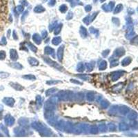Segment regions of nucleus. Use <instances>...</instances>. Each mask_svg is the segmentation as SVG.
Returning a JSON list of instances; mask_svg holds the SVG:
<instances>
[{"instance_id":"obj_1","label":"nucleus","mask_w":138,"mask_h":138,"mask_svg":"<svg viewBox=\"0 0 138 138\" xmlns=\"http://www.w3.org/2000/svg\"><path fill=\"white\" fill-rule=\"evenodd\" d=\"M15 122V119L13 117H11L10 115H8L5 117V123L7 125H9V126H12Z\"/></svg>"},{"instance_id":"obj_2","label":"nucleus","mask_w":138,"mask_h":138,"mask_svg":"<svg viewBox=\"0 0 138 138\" xmlns=\"http://www.w3.org/2000/svg\"><path fill=\"white\" fill-rule=\"evenodd\" d=\"M3 102L4 103L6 104V105L9 106H13L14 104L15 101L13 98H10V97H6V98H4L3 100Z\"/></svg>"},{"instance_id":"obj_3","label":"nucleus","mask_w":138,"mask_h":138,"mask_svg":"<svg viewBox=\"0 0 138 138\" xmlns=\"http://www.w3.org/2000/svg\"><path fill=\"white\" fill-rule=\"evenodd\" d=\"M124 72H122V71H117V72H115L113 73V75H112V79L113 81H116L117 79H119L120 77L122 75V74L124 73Z\"/></svg>"},{"instance_id":"obj_4","label":"nucleus","mask_w":138,"mask_h":138,"mask_svg":"<svg viewBox=\"0 0 138 138\" xmlns=\"http://www.w3.org/2000/svg\"><path fill=\"white\" fill-rule=\"evenodd\" d=\"M124 52H125V51L124 50V48H117L115 52V55H116L117 57H121V56L124 55Z\"/></svg>"},{"instance_id":"obj_5","label":"nucleus","mask_w":138,"mask_h":138,"mask_svg":"<svg viewBox=\"0 0 138 138\" xmlns=\"http://www.w3.org/2000/svg\"><path fill=\"white\" fill-rule=\"evenodd\" d=\"M120 110V113L122 115H125V114L128 113L129 112V108L127 106H121L119 108Z\"/></svg>"},{"instance_id":"obj_6","label":"nucleus","mask_w":138,"mask_h":138,"mask_svg":"<svg viewBox=\"0 0 138 138\" xmlns=\"http://www.w3.org/2000/svg\"><path fill=\"white\" fill-rule=\"evenodd\" d=\"M10 59H12V60H16L18 57V55H17V52L15 50H14V49H12V50H10Z\"/></svg>"},{"instance_id":"obj_7","label":"nucleus","mask_w":138,"mask_h":138,"mask_svg":"<svg viewBox=\"0 0 138 138\" xmlns=\"http://www.w3.org/2000/svg\"><path fill=\"white\" fill-rule=\"evenodd\" d=\"M138 117V114L135 111H132L128 115V118L131 120H135Z\"/></svg>"},{"instance_id":"obj_8","label":"nucleus","mask_w":138,"mask_h":138,"mask_svg":"<svg viewBox=\"0 0 138 138\" xmlns=\"http://www.w3.org/2000/svg\"><path fill=\"white\" fill-rule=\"evenodd\" d=\"M131 61H132V59H131V57H126V58L123 59V61L121 62V64L124 66H126L128 65L129 64H131Z\"/></svg>"},{"instance_id":"obj_9","label":"nucleus","mask_w":138,"mask_h":138,"mask_svg":"<svg viewBox=\"0 0 138 138\" xmlns=\"http://www.w3.org/2000/svg\"><path fill=\"white\" fill-rule=\"evenodd\" d=\"M119 128H120V129L121 131H127V130H128V128H129L128 124H125V123H121L120 124Z\"/></svg>"},{"instance_id":"obj_10","label":"nucleus","mask_w":138,"mask_h":138,"mask_svg":"<svg viewBox=\"0 0 138 138\" xmlns=\"http://www.w3.org/2000/svg\"><path fill=\"white\" fill-rule=\"evenodd\" d=\"M45 107H46L48 110H51L53 109L54 106H53V104H52L51 102H48V101H47L46 103V104H45Z\"/></svg>"},{"instance_id":"obj_11","label":"nucleus","mask_w":138,"mask_h":138,"mask_svg":"<svg viewBox=\"0 0 138 138\" xmlns=\"http://www.w3.org/2000/svg\"><path fill=\"white\" fill-rule=\"evenodd\" d=\"M63 49H64V46H62L58 49V53H57V55H58V57L59 58L60 60H62V57H63Z\"/></svg>"},{"instance_id":"obj_12","label":"nucleus","mask_w":138,"mask_h":138,"mask_svg":"<svg viewBox=\"0 0 138 138\" xmlns=\"http://www.w3.org/2000/svg\"><path fill=\"white\" fill-rule=\"evenodd\" d=\"M10 84L12 85V86L15 89L17 90H21L23 89V87H21V85H19V84H13V83H11Z\"/></svg>"},{"instance_id":"obj_13","label":"nucleus","mask_w":138,"mask_h":138,"mask_svg":"<svg viewBox=\"0 0 138 138\" xmlns=\"http://www.w3.org/2000/svg\"><path fill=\"white\" fill-rule=\"evenodd\" d=\"M28 61L30 62V64H31V65H33V66H37L38 64V62L35 59L33 58V57H31V58H29L28 59Z\"/></svg>"},{"instance_id":"obj_14","label":"nucleus","mask_w":138,"mask_h":138,"mask_svg":"<svg viewBox=\"0 0 138 138\" xmlns=\"http://www.w3.org/2000/svg\"><path fill=\"white\" fill-rule=\"evenodd\" d=\"M33 39H34V41L36 42V43H37V44H39L40 43V41H41V38L38 35V34H34V36H33Z\"/></svg>"},{"instance_id":"obj_15","label":"nucleus","mask_w":138,"mask_h":138,"mask_svg":"<svg viewBox=\"0 0 138 138\" xmlns=\"http://www.w3.org/2000/svg\"><path fill=\"white\" fill-rule=\"evenodd\" d=\"M135 34V32H133V31H130L128 33H127V34H126V37L127 39H131V38L133 37H134Z\"/></svg>"},{"instance_id":"obj_16","label":"nucleus","mask_w":138,"mask_h":138,"mask_svg":"<svg viewBox=\"0 0 138 138\" xmlns=\"http://www.w3.org/2000/svg\"><path fill=\"white\" fill-rule=\"evenodd\" d=\"M60 42H61V39L59 37H55L52 39V44H53L57 45Z\"/></svg>"},{"instance_id":"obj_17","label":"nucleus","mask_w":138,"mask_h":138,"mask_svg":"<svg viewBox=\"0 0 138 138\" xmlns=\"http://www.w3.org/2000/svg\"><path fill=\"white\" fill-rule=\"evenodd\" d=\"M106 62H105V61H103V62H102V63L100 64V70H104V69H105L106 68Z\"/></svg>"},{"instance_id":"obj_18","label":"nucleus","mask_w":138,"mask_h":138,"mask_svg":"<svg viewBox=\"0 0 138 138\" xmlns=\"http://www.w3.org/2000/svg\"><path fill=\"white\" fill-rule=\"evenodd\" d=\"M131 127L134 129H138V122L136 121H134L131 123Z\"/></svg>"},{"instance_id":"obj_19","label":"nucleus","mask_w":138,"mask_h":138,"mask_svg":"<svg viewBox=\"0 0 138 138\" xmlns=\"http://www.w3.org/2000/svg\"><path fill=\"white\" fill-rule=\"evenodd\" d=\"M45 52L48 54H51L52 52H54V50H52L51 48H50L49 46L48 47H46V49H45Z\"/></svg>"},{"instance_id":"obj_20","label":"nucleus","mask_w":138,"mask_h":138,"mask_svg":"<svg viewBox=\"0 0 138 138\" xmlns=\"http://www.w3.org/2000/svg\"><path fill=\"white\" fill-rule=\"evenodd\" d=\"M9 76V74L7 72H0V78H6Z\"/></svg>"},{"instance_id":"obj_21","label":"nucleus","mask_w":138,"mask_h":138,"mask_svg":"<svg viewBox=\"0 0 138 138\" xmlns=\"http://www.w3.org/2000/svg\"><path fill=\"white\" fill-rule=\"evenodd\" d=\"M87 99H88V100H89V101H93V99H94L93 94H92L91 93H88V95H87Z\"/></svg>"},{"instance_id":"obj_22","label":"nucleus","mask_w":138,"mask_h":138,"mask_svg":"<svg viewBox=\"0 0 138 138\" xmlns=\"http://www.w3.org/2000/svg\"><path fill=\"white\" fill-rule=\"evenodd\" d=\"M81 28H82V30H81V31H80V33L82 34V35L83 37H86V34H87L86 29H85L84 27H82Z\"/></svg>"},{"instance_id":"obj_23","label":"nucleus","mask_w":138,"mask_h":138,"mask_svg":"<svg viewBox=\"0 0 138 138\" xmlns=\"http://www.w3.org/2000/svg\"><path fill=\"white\" fill-rule=\"evenodd\" d=\"M6 57V52L3 51H0V59H4Z\"/></svg>"},{"instance_id":"obj_24","label":"nucleus","mask_w":138,"mask_h":138,"mask_svg":"<svg viewBox=\"0 0 138 138\" xmlns=\"http://www.w3.org/2000/svg\"><path fill=\"white\" fill-rule=\"evenodd\" d=\"M131 44H138V36H136V37H135L133 39H132V41H131Z\"/></svg>"},{"instance_id":"obj_25","label":"nucleus","mask_w":138,"mask_h":138,"mask_svg":"<svg viewBox=\"0 0 138 138\" xmlns=\"http://www.w3.org/2000/svg\"><path fill=\"white\" fill-rule=\"evenodd\" d=\"M12 66L15 68V69H20L22 68V66L19 64H18V63H15V64L13 65H12Z\"/></svg>"},{"instance_id":"obj_26","label":"nucleus","mask_w":138,"mask_h":138,"mask_svg":"<svg viewBox=\"0 0 138 138\" xmlns=\"http://www.w3.org/2000/svg\"><path fill=\"white\" fill-rule=\"evenodd\" d=\"M108 128H109V130L110 131H113L115 130V126L113 124H110L109 126H108Z\"/></svg>"},{"instance_id":"obj_27","label":"nucleus","mask_w":138,"mask_h":138,"mask_svg":"<svg viewBox=\"0 0 138 138\" xmlns=\"http://www.w3.org/2000/svg\"><path fill=\"white\" fill-rule=\"evenodd\" d=\"M23 77H24V79H35V77H34V76H33V75L24 76Z\"/></svg>"},{"instance_id":"obj_28","label":"nucleus","mask_w":138,"mask_h":138,"mask_svg":"<svg viewBox=\"0 0 138 138\" xmlns=\"http://www.w3.org/2000/svg\"><path fill=\"white\" fill-rule=\"evenodd\" d=\"M28 45H29V46H30V48H31V51H34V52L37 51V48H35L33 45L31 44H28Z\"/></svg>"},{"instance_id":"obj_29","label":"nucleus","mask_w":138,"mask_h":138,"mask_svg":"<svg viewBox=\"0 0 138 138\" xmlns=\"http://www.w3.org/2000/svg\"><path fill=\"white\" fill-rule=\"evenodd\" d=\"M93 128H91V133H96L97 132V128L95 126H93Z\"/></svg>"},{"instance_id":"obj_30","label":"nucleus","mask_w":138,"mask_h":138,"mask_svg":"<svg viewBox=\"0 0 138 138\" xmlns=\"http://www.w3.org/2000/svg\"><path fill=\"white\" fill-rule=\"evenodd\" d=\"M55 90V89H53V88L48 90H47V93H46V95H50L51 94H52V93H54V90Z\"/></svg>"},{"instance_id":"obj_31","label":"nucleus","mask_w":138,"mask_h":138,"mask_svg":"<svg viewBox=\"0 0 138 138\" xmlns=\"http://www.w3.org/2000/svg\"><path fill=\"white\" fill-rule=\"evenodd\" d=\"M121 10V6H118L117 8V9L115 10V13H117L120 12Z\"/></svg>"},{"instance_id":"obj_32","label":"nucleus","mask_w":138,"mask_h":138,"mask_svg":"<svg viewBox=\"0 0 138 138\" xmlns=\"http://www.w3.org/2000/svg\"><path fill=\"white\" fill-rule=\"evenodd\" d=\"M77 70H79V71H82L83 70H84V67H83V65L82 64H80L79 66H78V67H77Z\"/></svg>"},{"instance_id":"obj_33","label":"nucleus","mask_w":138,"mask_h":138,"mask_svg":"<svg viewBox=\"0 0 138 138\" xmlns=\"http://www.w3.org/2000/svg\"><path fill=\"white\" fill-rule=\"evenodd\" d=\"M100 129H101L102 131H103V128L104 129V130H106V126H105V125H100Z\"/></svg>"},{"instance_id":"obj_34","label":"nucleus","mask_w":138,"mask_h":138,"mask_svg":"<svg viewBox=\"0 0 138 138\" xmlns=\"http://www.w3.org/2000/svg\"><path fill=\"white\" fill-rule=\"evenodd\" d=\"M108 53H109V50H106V51H104V52H103V55L106 57V56Z\"/></svg>"},{"instance_id":"obj_35","label":"nucleus","mask_w":138,"mask_h":138,"mask_svg":"<svg viewBox=\"0 0 138 138\" xmlns=\"http://www.w3.org/2000/svg\"><path fill=\"white\" fill-rule=\"evenodd\" d=\"M113 22H115L117 25L120 24V21L118 20V19H113Z\"/></svg>"},{"instance_id":"obj_36","label":"nucleus","mask_w":138,"mask_h":138,"mask_svg":"<svg viewBox=\"0 0 138 138\" xmlns=\"http://www.w3.org/2000/svg\"><path fill=\"white\" fill-rule=\"evenodd\" d=\"M2 42H3L4 44H6V39H5V37L2 38Z\"/></svg>"},{"instance_id":"obj_37","label":"nucleus","mask_w":138,"mask_h":138,"mask_svg":"<svg viewBox=\"0 0 138 138\" xmlns=\"http://www.w3.org/2000/svg\"></svg>"}]
</instances>
